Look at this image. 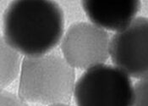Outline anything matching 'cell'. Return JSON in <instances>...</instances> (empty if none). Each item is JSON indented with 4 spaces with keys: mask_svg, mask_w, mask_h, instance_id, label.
I'll return each mask as SVG.
<instances>
[{
    "mask_svg": "<svg viewBox=\"0 0 148 106\" xmlns=\"http://www.w3.org/2000/svg\"><path fill=\"white\" fill-rule=\"evenodd\" d=\"M115 66L137 79L148 76V17L139 16L116 32L110 43Z\"/></svg>",
    "mask_w": 148,
    "mask_h": 106,
    "instance_id": "obj_5",
    "label": "cell"
},
{
    "mask_svg": "<svg viewBox=\"0 0 148 106\" xmlns=\"http://www.w3.org/2000/svg\"><path fill=\"white\" fill-rule=\"evenodd\" d=\"M111 39L106 30L90 22L72 24L61 40L64 58L73 68L88 70L105 64Z\"/></svg>",
    "mask_w": 148,
    "mask_h": 106,
    "instance_id": "obj_4",
    "label": "cell"
},
{
    "mask_svg": "<svg viewBox=\"0 0 148 106\" xmlns=\"http://www.w3.org/2000/svg\"><path fill=\"white\" fill-rule=\"evenodd\" d=\"M82 7L91 23L109 31H119L135 18L139 0H83Z\"/></svg>",
    "mask_w": 148,
    "mask_h": 106,
    "instance_id": "obj_6",
    "label": "cell"
},
{
    "mask_svg": "<svg viewBox=\"0 0 148 106\" xmlns=\"http://www.w3.org/2000/svg\"><path fill=\"white\" fill-rule=\"evenodd\" d=\"M132 106H148V76L135 84Z\"/></svg>",
    "mask_w": 148,
    "mask_h": 106,
    "instance_id": "obj_8",
    "label": "cell"
},
{
    "mask_svg": "<svg viewBox=\"0 0 148 106\" xmlns=\"http://www.w3.org/2000/svg\"><path fill=\"white\" fill-rule=\"evenodd\" d=\"M77 106H132L134 86L129 75L115 65L86 70L75 85Z\"/></svg>",
    "mask_w": 148,
    "mask_h": 106,
    "instance_id": "obj_3",
    "label": "cell"
},
{
    "mask_svg": "<svg viewBox=\"0 0 148 106\" xmlns=\"http://www.w3.org/2000/svg\"><path fill=\"white\" fill-rule=\"evenodd\" d=\"M0 86L4 88L10 85L21 71L22 62L21 53L15 50L4 40L0 39Z\"/></svg>",
    "mask_w": 148,
    "mask_h": 106,
    "instance_id": "obj_7",
    "label": "cell"
},
{
    "mask_svg": "<svg viewBox=\"0 0 148 106\" xmlns=\"http://www.w3.org/2000/svg\"><path fill=\"white\" fill-rule=\"evenodd\" d=\"M49 106H71L69 105H67V104H58V105H52Z\"/></svg>",
    "mask_w": 148,
    "mask_h": 106,
    "instance_id": "obj_10",
    "label": "cell"
},
{
    "mask_svg": "<svg viewBox=\"0 0 148 106\" xmlns=\"http://www.w3.org/2000/svg\"><path fill=\"white\" fill-rule=\"evenodd\" d=\"M75 72L57 53L25 56L22 61L19 96L42 105L67 104L74 94Z\"/></svg>",
    "mask_w": 148,
    "mask_h": 106,
    "instance_id": "obj_2",
    "label": "cell"
},
{
    "mask_svg": "<svg viewBox=\"0 0 148 106\" xmlns=\"http://www.w3.org/2000/svg\"><path fill=\"white\" fill-rule=\"evenodd\" d=\"M0 106H29L25 100L20 96L12 94L9 91H1Z\"/></svg>",
    "mask_w": 148,
    "mask_h": 106,
    "instance_id": "obj_9",
    "label": "cell"
},
{
    "mask_svg": "<svg viewBox=\"0 0 148 106\" xmlns=\"http://www.w3.org/2000/svg\"><path fill=\"white\" fill-rule=\"evenodd\" d=\"M64 32V11L55 1L14 0L3 15V37L25 56L48 54Z\"/></svg>",
    "mask_w": 148,
    "mask_h": 106,
    "instance_id": "obj_1",
    "label": "cell"
}]
</instances>
